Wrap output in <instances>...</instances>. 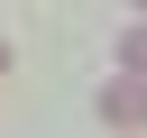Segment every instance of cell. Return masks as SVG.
<instances>
[{
  "instance_id": "obj_3",
  "label": "cell",
  "mask_w": 147,
  "mask_h": 138,
  "mask_svg": "<svg viewBox=\"0 0 147 138\" xmlns=\"http://www.w3.org/2000/svg\"><path fill=\"white\" fill-rule=\"evenodd\" d=\"M0 74H9V46H0Z\"/></svg>"
},
{
  "instance_id": "obj_2",
  "label": "cell",
  "mask_w": 147,
  "mask_h": 138,
  "mask_svg": "<svg viewBox=\"0 0 147 138\" xmlns=\"http://www.w3.org/2000/svg\"><path fill=\"white\" fill-rule=\"evenodd\" d=\"M119 74H147V9H138V28L119 37Z\"/></svg>"
},
{
  "instance_id": "obj_4",
  "label": "cell",
  "mask_w": 147,
  "mask_h": 138,
  "mask_svg": "<svg viewBox=\"0 0 147 138\" xmlns=\"http://www.w3.org/2000/svg\"><path fill=\"white\" fill-rule=\"evenodd\" d=\"M138 9H147V0H138Z\"/></svg>"
},
{
  "instance_id": "obj_1",
  "label": "cell",
  "mask_w": 147,
  "mask_h": 138,
  "mask_svg": "<svg viewBox=\"0 0 147 138\" xmlns=\"http://www.w3.org/2000/svg\"><path fill=\"white\" fill-rule=\"evenodd\" d=\"M101 129H147V74H119L101 92Z\"/></svg>"
}]
</instances>
